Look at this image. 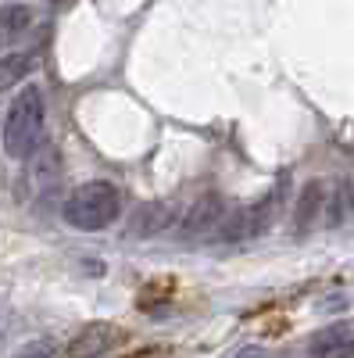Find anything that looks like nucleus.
Instances as JSON below:
<instances>
[{
    "label": "nucleus",
    "instance_id": "1",
    "mask_svg": "<svg viewBox=\"0 0 354 358\" xmlns=\"http://www.w3.org/2000/svg\"><path fill=\"white\" fill-rule=\"evenodd\" d=\"M43 122H47V104L40 86H22V94H15L8 115H4V151L8 158H29L43 143Z\"/></svg>",
    "mask_w": 354,
    "mask_h": 358
},
{
    "label": "nucleus",
    "instance_id": "2",
    "mask_svg": "<svg viewBox=\"0 0 354 358\" xmlns=\"http://www.w3.org/2000/svg\"><path fill=\"white\" fill-rule=\"evenodd\" d=\"M118 212H122V194L108 179H90V183L75 187L65 201V222L82 233H97L111 226Z\"/></svg>",
    "mask_w": 354,
    "mask_h": 358
},
{
    "label": "nucleus",
    "instance_id": "3",
    "mask_svg": "<svg viewBox=\"0 0 354 358\" xmlns=\"http://www.w3.org/2000/svg\"><path fill=\"white\" fill-rule=\"evenodd\" d=\"M283 197V183L265 197V201H254V204H244V208H236L233 215H226L219 222V236L226 244H240V241H251V236H261L265 229H269L272 215H276V204Z\"/></svg>",
    "mask_w": 354,
    "mask_h": 358
},
{
    "label": "nucleus",
    "instance_id": "4",
    "mask_svg": "<svg viewBox=\"0 0 354 358\" xmlns=\"http://www.w3.org/2000/svg\"><path fill=\"white\" fill-rule=\"evenodd\" d=\"M175 201H151V204H143L140 212L133 215V222H129V233L133 236H140V241H147V236H161L165 229H172L175 226Z\"/></svg>",
    "mask_w": 354,
    "mask_h": 358
},
{
    "label": "nucleus",
    "instance_id": "5",
    "mask_svg": "<svg viewBox=\"0 0 354 358\" xmlns=\"http://www.w3.org/2000/svg\"><path fill=\"white\" fill-rule=\"evenodd\" d=\"M226 219V201L219 194H204L193 201V208H186V219H183V236H204V233H215L219 222Z\"/></svg>",
    "mask_w": 354,
    "mask_h": 358
},
{
    "label": "nucleus",
    "instance_id": "6",
    "mask_svg": "<svg viewBox=\"0 0 354 358\" xmlns=\"http://www.w3.org/2000/svg\"><path fill=\"white\" fill-rule=\"evenodd\" d=\"M315 358H354V326L351 322H333L318 330L308 344Z\"/></svg>",
    "mask_w": 354,
    "mask_h": 358
},
{
    "label": "nucleus",
    "instance_id": "7",
    "mask_svg": "<svg viewBox=\"0 0 354 358\" xmlns=\"http://www.w3.org/2000/svg\"><path fill=\"white\" fill-rule=\"evenodd\" d=\"M115 344V326L111 322H90L86 330H79L68 344V358H101Z\"/></svg>",
    "mask_w": 354,
    "mask_h": 358
},
{
    "label": "nucleus",
    "instance_id": "8",
    "mask_svg": "<svg viewBox=\"0 0 354 358\" xmlns=\"http://www.w3.org/2000/svg\"><path fill=\"white\" fill-rule=\"evenodd\" d=\"M29 158H33V165H29V183H33V190H50L61 179V158H57L54 147H36Z\"/></svg>",
    "mask_w": 354,
    "mask_h": 358
},
{
    "label": "nucleus",
    "instance_id": "9",
    "mask_svg": "<svg viewBox=\"0 0 354 358\" xmlns=\"http://www.w3.org/2000/svg\"><path fill=\"white\" fill-rule=\"evenodd\" d=\"M322 204H326V187L318 183V179H311V183L301 190V201H297V212H293V226H297V233H308L322 212Z\"/></svg>",
    "mask_w": 354,
    "mask_h": 358
},
{
    "label": "nucleus",
    "instance_id": "10",
    "mask_svg": "<svg viewBox=\"0 0 354 358\" xmlns=\"http://www.w3.org/2000/svg\"><path fill=\"white\" fill-rule=\"evenodd\" d=\"M33 25V8L25 4H4L0 8V47H8L15 40H22Z\"/></svg>",
    "mask_w": 354,
    "mask_h": 358
},
{
    "label": "nucleus",
    "instance_id": "11",
    "mask_svg": "<svg viewBox=\"0 0 354 358\" xmlns=\"http://www.w3.org/2000/svg\"><path fill=\"white\" fill-rule=\"evenodd\" d=\"M33 69H36L33 54H0V94L11 90V86H18Z\"/></svg>",
    "mask_w": 354,
    "mask_h": 358
},
{
    "label": "nucleus",
    "instance_id": "12",
    "mask_svg": "<svg viewBox=\"0 0 354 358\" xmlns=\"http://www.w3.org/2000/svg\"><path fill=\"white\" fill-rule=\"evenodd\" d=\"M326 208V222L330 226H344L351 219V208H354V187H351V179H340V183L333 187V197L322 204Z\"/></svg>",
    "mask_w": 354,
    "mask_h": 358
},
{
    "label": "nucleus",
    "instance_id": "13",
    "mask_svg": "<svg viewBox=\"0 0 354 358\" xmlns=\"http://www.w3.org/2000/svg\"><path fill=\"white\" fill-rule=\"evenodd\" d=\"M15 358H61V351H57V344L50 337H40V341H29L15 351Z\"/></svg>",
    "mask_w": 354,
    "mask_h": 358
},
{
    "label": "nucleus",
    "instance_id": "14",
    "mask_svg": "<svg viewBox=\"0 0 354 358\" xmlns=\"http://www.w3.org/2000/svg\"><path fill=\"white\" fill-rule=\"evenodd\" d=\"M258 355H261L258 348H247V351H240V355H236V358H258Z\"/></svg>",
    "mask_w": 354,
    "mask_h": 358
}]
</instances>
